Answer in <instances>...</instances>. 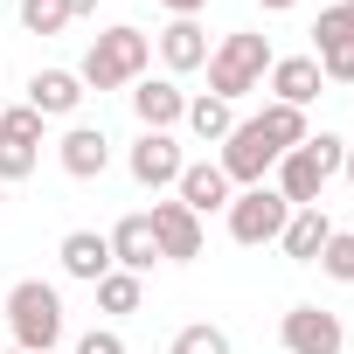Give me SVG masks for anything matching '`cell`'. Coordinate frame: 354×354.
Listing matches in <instances>:
<instances>
[{"label": "cell", "mask_w": 354, "mask_h": 354, "mask_svg": "<svg viewBox=\"0 0 354 354\" xmlns=\"http://www.w3.org/2000/svg\"><path fill=\"white\" fill-rule=\"evenodd\" d=\"M56 153H63V174H77V181H97L104 160H111V146H104V132H97V125H70Z\"/></svg>", "instance_id": "obj_16"}, {"label": "cell", "mask_w": 354, "mask_h": 354, "mask_svg": "<svg viewBox=\"0 0 354 354\" xmlns=\"http://www.w3.org/2000/svg\"><path fill=\"white\" fill-rule=\"evenodd\" d=\"M278 340H285V354H340V313H326V306H292L285 313V326H278Z\"/></svg>", "instance_id": "obj_8"}, {"label": "cell", "mask_w": 354, "mask_h": 354, "mask_svg": "<svg viewBox=\"0 0 354 354\" xmlns=\"http://www.w3.org/2000/svg\"><path fill=\"white\" fill-rule=\"evenodd\" d=\"M264 70H271V42H264V35H230V42L209 56V91H216L223 104H236L243 91L264 84Z\"/></svg>", "instance_id": "obj_4"}, {"label": "cell", "mask_w": 354, "mask_h": 354, "mask_svg": "<svg viewBox=\"0 0 354 354\" xmlns=\"http://www.w3.org/2000/svg\"><path fill=\"white\" fill-rule=\"evenodd\" d=\"M132 111H139L146 132H167V125H181V118H188V97H181V84H167V77H139Z\"/></svg>", "instance_id": "obj_11"}, {"label": "cell", "mask_w": 354, "mask_h": 354, "mask_svg": "<svg viewBox=\"0 0 354 354\" xmlns=\"http://www.w3.org/2000/svg\"><path fill=\"white\" fill-rule=\"evenodd\" d=\"M188 132H195L202 146H223V139L236 132V111H230L223 97H195V104H188Z\"/></svg>", "instance_id": "obj_21"}, {"label": "cell", "mask_w": 354, "mask_h": 354, "mask_svg": "<svg viewBox=\"0 0 354 354\" xmlns=\"http://www.w3.org/2000/svg\"><path fill=\"white\" fill-rule=\"evenodd\" d=\"M181 146H174L167 132H139V146H132V181L139 188H167V181H181Z\"/></svg>", "instance_id": "obj_10"}, {"label": "cell", "mask_w": 354, "mask_h": 354, "mask_svg": "<svg viewBox=\"0 0 354 354\" xmlns=\"http://www.w3.org/2000/svg\"><path fill=\"white\" fill-rule=\"evenodd\" d=\"M8 326H15V347L49 354V347L63 340V299H56V285L21 278V285L8 292Z\"/></svg>", "instance_id": "obj_3"}, {"label": "cell", "mask_w": 354, "mask_h": 354, "mask_svg": "<svg viewBox=\"0 0 354 354\" xmlns=\"http://www.w3.org/2000/svg\"><path fill=\"white\" fill-rule=\"evenodd\" d=\"M257 132H264L278 153H292V146H306V139H313L306 111H292V104H264V111H257Z\"/></svg>", "instance_id": "obj_20"}, {"label": "cell", "mask_w": 354, "mask_h": 354, "mask_svg": "<svg viewBox=\"0 0 354 354\" xmlns=\"http://www.w3.org/2000/svg\"><path fill=\"white\" fill-rule=\"evenodd\" d=\"M153 257H160L153 223H146V216H125V223L111 230V264H118V271H132V278H146V271H153Z\"/></svg>", "instance_id": "obj_15"}, {"label": "cell", "mask_w": 354, "mask_h": 354, "mask_svg": "<svg viewBox=\"0 0 354 354\" xmlns=\"http://www.w3.org/2000/svg\"><path fill=\"white\" fill-rule=\"evenodd\" d=\"M313 63H319V77H326V84H354V49H319Z\"/></svg>", "instance_id": "obj_27"}, {"label": "cell", "mask_w": 354, "mask_h": 354, "mask_svg": "<svg viewBox=\"0 0 354 354\" xmlns=\"http://www.w3.org/2000/svg\"><path fill=\"white\" fill-rule=\"evenodd\" d=\"M160 8H167V15H174V21H195V15H202V8H209V0H160Z\"/></svg>", "instance_id": "obj_29"}, {"label": "cell", "mask_w": 354, "mask_h": 354, "mask_svg": "<svg viewBox=\"0 0 354 354\" xmlns=\"http://www.w3.org/2000/svg\"><path fill=\"white\" fill-rule=\"evenodd\" d=\"M8 354H28V347H8Z\"/></svg>", "instance_id": "obj_33"}, {"label": "cell", "mask_w": 354, "mask_h": 354, "mask_svg": "<svg viewBox=\"0 0 354 354\" xmlns=\"http://www.w3.org/2000/svg\"><path fill=\"white\" fill-rule=\"evenodd\" d=\"M181 209H195V216H209V209H230V174L216 167V160H195V167H181Z\"/></svg>", "instance_id": "obj_14"}, {"label": "cell", "mask_w": 354, "mask_h": 354, "mask_svg": "<svg viewBox=\"0 0 354 354\" xmlns=\"http://www.w3.org/2000/svg\"><path fill=\"white\" fill-rule=\"evenodd\" d=\"M77 354H125V340H118L111 326H91V333L77 340Z\"/></svg>", "instance_id": "obj_28"}, {"label": "cell", "mask_w": 354, "mask_h": 354, "mask_svg": "<svg viewBox=\"0 0 354 354\" xmlns=\"http://www.w3.org/2000/svg\"><path fill=\"white\" fill-rule=\"evenodd\" d=\"M223 174H230V188L243 181V188H264V174L278 167V146L257 132V118H236V132L223 139V160H216Z\"/></svg>", "instance_id": "obj_6"}, {"label": "cell", "mask_w": 354, "mask_h": 354, "mask_svg": "<svg viewBox=\"0 0 354 354\" xmlns=\"http://www.w3.org/2000/svg\"><path fill=\"white\" fill-rule=\"evenodd\" d=\"M56 257H63V271L84 278V285H97L104 271H118V264H111V236H97V230H70Z\"/></svg>", "instance_id": "obj_13"}, {"label": "cell", "mask_w": 354, "mask_h": 354, "mask_svg": "<svg viewBox=\"0 0 354 354\" xmlns=\"http://www.w3.org/2000/svg\"><path fill=\"white\" fill-rule=\"evenodd\" d=\"M160 56H167V70H202V63H209L202 21H167V28H160Z\"/></svg>", "instance_id": "obj_19"}, {"label": "cell", "mask_w": 354, "mask_h": 354, "mask_svg": "<svg viewBox=\"0 0 354 354\" xmlns=\"http://www.w3.org/2000/svg\"><path fill=\"white\" fill-rule=\"evenodd\" d=\"M146 223H153L160 257H174V264L202 257V216H195V209H181V202H153V209H146Z\"/></svg>", "instance_id": "obj_9"}, {"label": "cell", "mask_w": 354, "mask_h": 354, "mask_svg": "<svg viewBox=\"0 0 354 354\" xmlns=\"http://www.w3.org/2000/svg\"><path fill=\"white\" fill-rule=\"evenodd\" d=\"M139 292H146V285H139L132 271H104V278H97V306H104V313H139Z\"/></svg>", "instance_id": "obj_22"}, {"label": "cell", "mask_w": 354, "mask_h": 354, "mask_svg": "<svg viewBox=\"0 0 354 354\" xmlns=\"http://www.w3.org/2000/svg\"><path fill=\"white\" fill-rule=\"evenodd\" d=\"M21 28L28 35H63L70 28V8H63V0H21Z\"/></svg>", "instance_id": "obj_25"}, {"label": "cell", "mask_w": 354, "mask_h": 354, "mask_svg": "<svg viewBox=\"0 0 354 354\" xmlns=\"http://www.w3.org/2000/svg\"><path fill=\"white\" fill-rule=\"evenodd\" d=\"M146 63H153V42L139 35V28H104L91 49H84V91H125V84H139L146 77Z\"/></svg>", "instance_id": "obj_2"}, {"label": "cell", "mask_w": 354, "mask_h": 354, "mask_svg": "<svg viewBox=\"0 0 354 354\" xmlns=\"http://www.w3.org/2000/svg\"><path fill=\"white\" fill-rule=\"evenodd\" d=\"M319 271H326V278H340V285H354V230H333V236H326Z\"/></svg>", "instance_id": "obj_26"}, {"label": "cell", "mask_w": 354, "mask_h": 354, "mask_svg": "<svg viewBox=\"0 0 354 354\" xmlns=\"http://www.w3.org/2000/svg\"><path fill=\"white\" fill-rule=\"evenodd\" d=\"M257 8H271V15H285V8H292V0H257Z\"/></svg>", "instance_id": "obj_31"}, {"label": "cell", "mask_w": 354, "mask_h": 354, "mask_svg": "<svg viewBox=\"0 0 354 354\" xmlns=\"http://www.w3.org/2000/svg\"><path fill=\"white\" fill-rule=\"evenodd\" d=\"M326 236H333V223L319 216V209H292V223H285V257L292 264H319V250H326Z\"/></svg>", "instance_id": "obj_18"}, {"label": "cell", "mask_w": 354, "mask_h": 354, "mask_svg": "<svg viewBox=\"0 0 354 354\" xmlns=\"http://www.w3.org/2000/svg\"><path fill=\"white\" fill-rule=\"evenodd\" d=\"M167 354H230V333H223V326H209V319H195V326L174 333V347H167Z\"/></svg>", "instance_id": "obj_23"}, {"label": "cell", "mask_w": 354, "mask_h": 354, "mask_svg": "<svg viewBox=\"0 0 354 354\" xmlns=\"http://www.w3.org/2000/svg\"><path fill=\"white\" fill-rule=\"evenodd\" d=\"M319 49H354V0H340V8H319Z\"/></svg>", "instance_id": "obj_24"}, {"label": "cell", "mask_w": 354, "mask_h": 354, "mask_svg": "<svg viewBox=\"0 0 354 354\" xmlns=\"http://www.w3.org/2000/svg\"><path fill=\"white\" fill-rule=\"evenodd\" d=\"M340 160H347V139L340 132H313L306 146L278 153V195L292 209H319V188L340 174Z\"/></svg>", "instance_id": "obj_1"}, {"label": "cell", "mask_w": 354, "mask_h": 354, "mask_svg": "<svg viewBox=\"0 0 354 354\" xmlns=\"http://www.w3.org/2000/svg\"><path fill=\"white\" fill-rule=\"evenodd\" d=\"M340 174H347V181H354V146H347V160H340Z\"/></svg>", "instance_id": "obj_32"}, {"label": "cell", "mask_w": 354, "mask_h": 354, "mask_svg": "<svg viewBox=\"0 0 354 354\" xmlns=\"http://www.w3.org/2000/svg\"><path fill=\"white\" fill-rule=\"evenodd\" d=\"M42 160V111L15 104V111H0V181H28Z\"/></svg>", "instance_id": "obj_7"}, {"label": "cell", "mask_w": 354, "mask_h": 354, "mask_svg": "<svg viewBox=\"0 0 354 354\" xmlns=\"http://www.w3.org/2000/svg\"><path fill=\"white\" fill-rule=\"evenodd\" d=\"M223 216H230V236L236 243H278L285 223H292V202L278 188H243V195H230Z\"/></svg>", "instance_id": "obj_5"}, {"label": "cell", "mask_w": 354, "mask_h": 354, "mask_svg": "<svg viewBox=\"0 0 354 354\" xmlns=\"http://www.w3.org/2000/svg\"><path fill=\"white\" fill-rule=\"evenodd\" d=\"M63 8H70V21H77V15H91V8H97V0H63Z\"/></svg>", "instance_id": "obj_30"}, {"label": "cell", "mask_w": 354, "mask_h": 354, "mask_svg": "<svg viewBox=\"0 0 354 354\" xmlns=\"http://www.w3.org/2000/svg\"><path fill=\"white\" fill-rule=\"evenodd\" d=\"M77 104H84V77H77V70H35V77H28V111L70 118Z\"/></svg>", "instance_id": "obj_12"}, {"label": "cell", "mask_w": 354, "mask_h": 354, "mask_svg": "<svg viewBox=\"0 0 354 354\" xmlns=\"http://www.w3.org/2000/svg\"><path fill=\"white\" fill-rule=\"evenodd\" d=\"M319 63L313 56H285V63H271V91H278V104H292V111H306L313 97H319Z\"/></svg>", "instance_id": "obj_17"}]
</instances>
